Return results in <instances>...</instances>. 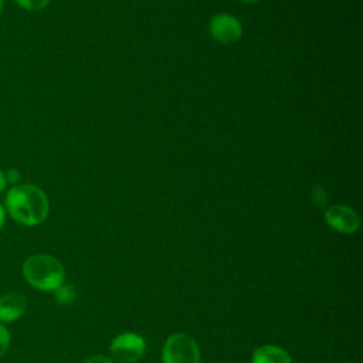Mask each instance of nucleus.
<instances>
[{
    "mask_svg": "<svg viewBox=\"0 0 363 363\" xmlns=\"http://www.w3.org/2000/svg\"><path fill=\"white\" fill-rule=\"evenodd\" d=\"M6 213L18 224L35 227L45 221L50 213V201L45 191L31 183L10 186L4 197Z\"/></svg>",
    "mask_w": 363,
    "mask_h": 363,
    "instance_id": "nucleus-1",
    "label": "nucleus"
},
{
    "mask_svg": "<svg viewBox=\"0 0 363 363\" xmlns=\"http://www.w3.org/2000/svg\"><path fill=\"white\" fill-rule=\"evenodd\" d=\"M26 282L43 292H54L65 281V269L60 259L50 254H33L21 265Z\"/></svg>",
    "mask_w": 363,
    "mask_h": 363,
    "instance_id": "nucleus-2",
    "label": "nucleus"
},
{
    "mask_svg": "<svg viewBox=\"0 0 363 363\" xmlns=\"http://www.w3.org/2000/svg\"><path fill=\"white\" fill-rule=\"evenodd\" d=\"M163 363H200V349L187 333L170 335L162 349Z\"/></svg>",
    "mask_w": 363,
    "mask_h": 363,
    "instance_id": "nucleus-3",
    "label": "nucleus"
},
{
    "mask_svg": "<svg viewBox=\"0 0 363 363\" xmlns=\"http://www.w3.org/2000/svg\"><path fill=\"white\" fill-rule=\"evenodd\" d=\"M146 350L145 339L133 332H123L115 336L109 345V353L113 362L135 363Z\"/></svg>",
    "mask_w": 363,
    "mask_h": 363,
    "instance_id": "nucleus-4",
    "label": "nucleus"
},
{
    "mask_svg": "<svg viewBox=\"0 0 363 363\" xmlns=\"http://www.w3.org/2000/svg\"><path fill=\"white\" fill-rule=\"evenodd\" d=\"M208 31L214 41L230 45L240 41L242 35V26L233 14L220 13L211 17L208 23Z\"/></svg>",
    "mask_w": 363,
    "mask_h": 363,
    "instance_id": "nucleus-5",
    "label": "nucleus"
},
{
    "mask_svg": "<svg viewBox=\"0 0 363 363\" xmlns=\"http://www.w3.org/2000/svg\"><path fill=\"white\" fill-rule=\"evenodd\" d=\"M326 224L337 233L352 234L360 225L359 214L349 206L333 204L325 210Z\"/></svg>",
    "mask_w": 363,
    "mask_h": 363,
    "instance_id": "nucleus-6",
    "label": "nucleus"
},
{
    "mask_svg": "<svg viewBox=\"0 0 363 363\" xmlns=\"http://www.w3.org/2000/svg\"><path fill=\"white\" fill-rule=\"evenodd\" d=\"M27 311V298L17 291L0 295V323L7 325L18 320Z\"/></svg>",
    "mask_w": 363,
    "mask_h": 363,
    "instance_id": "nucleus-7",
    "label": "nucleus"
},
{
    "mask_svg": "<svg viewBox=\"0 0 363 363\" xmlns=\"http://www.w3.org/2000/svg\"><path fill=\"white\" fill-rule=\"evenodd\" d=\"M251 363H292L288 352L277 345H262L252 353Z\"/></svg>",
    "mask_w": 363,
    "mask_h": 363,
    "instance_id": "nucleus-8",
    "label": "nucleus"
},
{
    "mask_svg": "<svg viewBox=\"0 0 363 363\" xmlns=\"http://www.w3.org/2000/svg\"><path fill=\"white\" fill-rule=\"evenodd\" d=\"M54 294H55L57 302L64 303V305L72 302L74 298H75V291H74V288L69 286V285H65V284H62L58 289H55Z\"/></svg>",
    "mask_w": 363,
    "mask_h": 363,
    "instance_id": "nucleus-9",
    "label": "nucleus"
},
{
    "mask_svg": "<svg viewBox=\"0 0 363 363\" xmlns=\"http://www.w3.org/2000/svg\"><path fill=\"white\" fill-rule=\"evenodd\" d=\"M14 3L27 11H40L45 9L50 0H14Z\"/></svg>",
    "mask_w": 363,
    "mask_h": 363,
    "instance_id": "nucleus-10",
    "label": "nucleus"
},
{
    "mask_svg": "<svg viewBox=\"0 0 363 363\" xmlns=\"http://www.w3.org/2000/svg\"><path fill=\"white\" fill-rule=\"evenodd\" d=\"M10 342H11V335L9 329L6 328V325L0 323V357H3L7 353L10 347Z\"/></svg>",
    "mask_w": 363,
    "mask_h": 363,
    "instance_id": "nucleus-11",
    "label": "nucleus"
},
{
    "mask_svg": "<svg viewBox=\"0 0 363 363\" xmlns=\"http://www.w3.org/2000/svg\"><path fill=\"white\" fill-rule=\"evenodd\" d=\"M312 200L318 207H323L326 204V191L320 186H315L312 191Z\"/></svg>",
    "mask_w": 363,
    "mask_h": 363,
    "instance_id": "nucleus-12",
    "label": "nucleus"
},
{
    "mask_svg": "<svg viewBox=\"0 0 363 363\" xmlns=\"http://www.w3.org/2000/svg\"><path fill=\"white\" fill-rule=\"evenodd\" d=\"M6 179H7V183L14 186V184H18L20 183V179H21V173L20 170L17 169H9L6 172Z\"/></svg>",
    "mask_w": 363,
    "mask_h": 363,
    "instance_id": "nucleus-13",
    "label": "nucleus"
},
{
    "mask_svg": "<svg viewBox=\"0 0 363 363\" xmlns=\"http://www.w3.org/2000/svg\"><path fill=\"white\" fill-rule=\"evenodd\" d=\"M82 363H115L112 360V357L109 356H105V354H95V356H91L88 359H85Z\"/></svg>",
    "mask_w": 363,
    "mask_h": 363,
    "instance_id": "nucleus-14",
    "label": "nucleus"
},
{
    "mask_svg": "<svg viewBox=\"0 0 363 363\" xmlns=\"http://www.w3.org/2000/svg\"><path fill=\"white\" fill-rule=\"evenodd\" d=\"M9 183H7V179H6V173L0 169V193L6 191Z\"/></svg>",
    "mask_w": 363,
    "mask_h": 363,
    "instance_id": "nucleus-15",
    "label": "nucleus"
},
{
    "mask_svg": "<svg viewBox=\"0 0 363 363\" xmlns=\"http://www.w3.org/2000/svg\"><path fill=\"white\" fill-rule=\"evenodd\" d=\"M6 216H7V213H6L4 204L0 201V231L4 227V224H6Z\"/></svg>",
    "mask_w": 363,
    "mask_h": 363,
    "instance_id": "nucleus-16",
    "label": "nucleus"
},
{
    "mask_svg": "<svg viewBox=\"0 0 363 363\" xmlns=\"http://www.w3.org/2000/svg\"><path fill=\"white\" fill-rule=\"evenodd\" d=\"M3 6H4V0H0V13L3 11Z\"/></svg>",
    "mask_w": 363,
    "mask_h": 363,
    "instance_id": "nucleus-17",
    "label": "nucleus"
},
{
    "mask_svg": "<svg viewBox=\"0 0 363 363\" xmlns=\"http://www.w3.org/2000/svg\"><path fill=\"white\" fill-rule=\"evenodd\" d=\"M240 1H242V3H254L257 0H240Z\"/></svg>",
    "mask_w": 363,
    "mask_h": 363,
    "instance_id": "nucleus-18",
    "label": "nucleus"
}]
</instances>
